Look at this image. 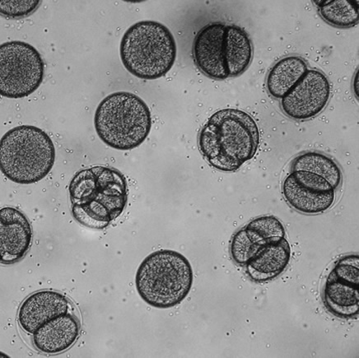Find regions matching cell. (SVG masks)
<instances>
[{
	"mask_svg": "<svg viewBox=\"0 0 359 358\" xmlns=\"http://www.w3.org/2000/svg\"><path fill=\"white\" fill-rule=\"evenodd\" d=\"M69 194L75 221L84 227L102 230L126 209L128 183L119 170L94 166L75 174Z\"/></svg>",
	"mask_w": 359,
	"mask_h": 358,
	"instance_id": "6da1fadb",
	"label": "cell"
},
{
	"mask_svg": "<svg viewBox=\"0 0 359 358\" xmlns=\"http://www.w3.org/2000/svg\"><path fill=\"white\" fill-rule=\"evenodd\" d=\"M259 131L248 113L225 108L212 114L199 135V149L210 166L224 172L237 171L257 153Z\"/></svg>",
	"mask_w": 359,
	"mask_h": 358,
	"instance_id": "7a4b0ae2",
	"label": "cell"
},
{
	"mask_svg": "<svg viewBox=\"0 0 359 358\" xmlns=\"http://www.w3.org/2000/svg\"><path fill=\"white\" fill-rule=\"evenodd\" d=\"M197 67L206 76L225 80L243 74L253 58L248 33L236 25L215 22L198 32L193 45Z\"/></svg>",
	"mask_w": 359,
	"mask_h": 358,
	"instance_id": "3957f363",
	"label": "cell"
},
{
	"mask_svg": "<svg viewBox=\"0 0 359 358\" xmlns=\"http://www.w3.org/2000/svg\"><path fill=\"white\" fill-rule=\"evenodd\" d=\"M194 282L190 261L182 254L161 249L146 257L137 270L136 289L146 303L158 309L174 308L187 298Z\"/></svg>",
	"mask_w": 359,
	"mask_h": 358,
	"instance_id": "277c9868",
	"label": "cell"
},
{
	"mask_svg": "<svg viewBox=\"0 0 359 358\" xmlns=\"http://www.w3.org/2000/svg\"><path fill=\"white\" fill-rule=\"evenodd\" d=\"M55 161L53 141L39 127L17 126L0 140V169L13 182L31 185L43 180Z\"/></svg>",
	"mask_w": 359,
	"mask_h": 358,
	"instance_id": "5b68a950",
	"label": "cell"
},
{
	"mask_svg": "<svg viewBox=\"0 0 359 358\" xmlns=\"http://www.w3.org/2000/svg\"><path fill=\"white\" fill-rule=\"evenodd\" d=\"M121 59L134 76L145 80L162 78L172 69L177 58L172 33L158 22L141 21L123 36Z\"/></svg>",
	"mask_w": 359,
	"mask_h": 358,
	"instance_id": "8992f818",
	"label": "cell"
},
{
	"mask_svg": "<svg viewBox=\"0 0 359 358\" xmlns=\"http://www.w3.org/2000/svg\"><path fill=\"white\" fill-rule=\"evenodd\" d=\"M94 126L104 144L116 150H131L148 138L152 116L143 99L134 93L118 92L98 105Z\"/></svg>",
	"mask_w": 359,
	"mask_h": 358,
	"instance_id": "52a82bcc",
	"label": "cell"
},
{
	"mask_svg": "<svg viewBox=\"0 0 359 358\" xmlns=\"http://www.w3.org/2000/svg\"><path fill=\"white\" fill-rule=\"evenodd\" d=\"M45 65L35 47L21 41L0 46V94L12 99L27 97L43 81Z\"/></svg>",
	"mask_w": 359,
	"mask_h": 358,
	"instance_id": "ba28073f",
	"label": "cell"
},
{
	"mask_svg": "<svg viewBox=\"0 0 359 358\" xmlns=\"http://www.w3.org/2000/svg\"><path fill=\"white\" fill-rule=\"evenodd\" d=\"M283 195L292 209L306 215H318L328 211L335 201V190L316 174L297 171L285 178Z\"/></svg>",
	"mask_w": 359,
	"mask_h": 358,
	"instance_id": "9c48e42d",
	"label": "cell"
},
{
	"mask_svg": "<svg viewBox=\"0 0 359 358\" xmlns=\"http://www.w3.org/2000/svg\"><path fill=\"white\" fill-rule=\"evenodd\" d=\"M332 88L329 79L318 69H309L292 90L281 99L285 114L294 121H308L328 105Z\"/></svg>",
	"mask_w": 359,
	"mask_h": 358,
	"instance_id": "30bf717a",
	"label": "cell"
},
{
	"mask_svg": "<svg viewBox=\"0 0 359 358\" xmlns=\"http://www.w3.org/2000/svg\"><path fill=\"white\" fill-rule=\"evenodd\" d=\"M32 228L27 216L13 207L0 210V259L4 266L22 260L32 242Z\"/></svg>",
	"mask_w": 359,
	"mask_h": 358,
	"instance_id": "8fae6325",
	"label": "cell"
},
{
	"mask_svg": "<svg viewBox=\"0 0 359 358\" xmlns=\"http://www.w3.org/2000/svg\"><path fill=\"white\" fill-rule=\"evenodd\" d=\"M71 308L69 299L58 291H36L22 303L18 310V323L23 331L33 334L52 319L68 314Z\"/></svg>",
	"mask_w": 359,
	"mask_h": 358,
	"instance_id": "7c38bea8",
	"label": "cell"
},
{
	"mask_svg": "<svg viewBox=\"0 0 359 358\" xmlns=\"http://www.w3.org/2000/svg\"><path fill=\"white\" fill-rule=\"evenodd\" d=\"M80 324L74 315H60L33 333V345L46 354H58L69 350L78 340Z\"/></svg>",
	"mask_w": 359,
	"mask_h": 358,
	"instance_id": "4fadbf2b",
	"label": "cell"
},
{
	"mask_svg": "<svg viewBox=\"0 0 359 358\" xmlns=\"http://www.w3.org/2000/svg\"><path fill=\"white\" fill-rule=\"evenodd\" d=\"M291 256V247L286 238L268 243L245 266V273L259 284L276 280L285 271Z\"/></svg>",
	"mask_w": 359,
	"mask_h": 358,
	"instance_id": "5bb4252c",
	"label": "cell"
},
{
	"mask_svg": "<svg viewBox=\"0 0 359 358\" xmlns=\"http://www.w3.org/2000/svg\"><path fill=\"white\" fill-rule=\"evenodd\" d=\"M323 301L335 317L356 319L359 314V286L329 275L324 287Z\"/></svg>",
	"mask_w": 359,
	"mask_h": 358,
	"instance_id": "9a60e30c",
	"label": "cell"
},
{
	"mask_svg": "<svg viewBox=\"0 0 359 358\" xmlns=\"http://www.w3.org/2000/svg\"><path fill=\"white\" fill-rule=\"evenodd\" d=\"M308 64L299 56H287L278 61L267 75L266 87L273 97L282 99L308 71Z\"/></svg>",
	"mask_w": 359,
	"mask_h": 358,
	"instance_id": "2e32d148",
	"label": "cell"
},
{
	"mask_svg": "<svg viewBox=\"0 0 359 358\" xmlns=\"http://www.w3.org/2000/svg\"><path fill=\"white\" fill-rule=\"evenodd\" d=\"M304 171L316 174L327 180L335 191L342 183V171L339 164L328 155L309 151L297 156L292 163V172Z\"/></svg>",
	"mask_w": 359,
	"mask_h": 358,
	"instance_id": "e0dca14e",
	"label": "cell"
},
{
	"mask_svg": "<svg viewBox=\"0 0 359 358\" xmlns=\"http://www.w3.org/2000/svg\"><path fill=\"white\" fill-rule=\"evenodd\" d=\"M321 18L329 25L339 28H351L358 25V4L351 0L314 1Z\"/></svg>",
	"mask_w": 359,
	"mask_h": 358,
	"instance_id": "ac0fdd59",
	"label": "cell"
},
{
	"mask_svg": "<svg viewBox=\"0 0 359 358\" xmlns=\"http://www.w3.org/2000/svg\"><path fill=\"white\" fill-rule=\"evenodd\" d=\"M245 228L256 234L264 245L286 238L285 228L275 216H259L250 221Z\"/></svg>",
	"mask_w": 359,
	"mask_h": 358,
	"instance_id": "d6986e66",
	"label": "cell"
},
{
	"mask_svg": "<svg viewBox=\"0 0 359 358\" xmlns=\"http://www.w3.org/2000/svg\"><path fill=\"white\" fill-rule=\"evenodd\" d=\"M262 247L249 237L247 230L243 228L238 230L231 239V256L237 265L245 266Z\"/></svg>",
	"mask_w": 359,
	"mask_h": 358,
	"instance_id": "ffe728a7",
	"label": "cell"
},
{
	"mask_svg": "<svg viewBox=\"0 0 359 358\" xmlns=\"http://www.w3.org/2000/svg\"><path fill=\"white\" fill-rule=\"evenodd\" d=\"M329 275L334 279L359 286L358 254H347V256L339 258L334 263V267Z\"/></svg>",
	"mask_w": 359,
	"mask_h": 358,
	"instance_id": "44dd1931",
	"label": "cell"
},
{
	"mask_svg": "<svg viewBox=\"0 0 359 358\" xmlns=\"http://www.w3.org/2000/svg\"><path fill=\"white\" fill-rule=\"evenodd\" d=\"M41 1H1V15L9 18L29 16L39 8Z\"/></svg>",
	"mask_w": 359,
	"mask_h": 358,
	"instance_id": "7402d4cb",
	"label": "cell"
}]
</instances>
